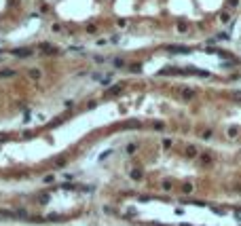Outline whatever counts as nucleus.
Masks as SVG:
<instances>
[{"mask_svg":"<svg viewBox=\"0 0 241 226\" xmlns=\"http://www.w3.org/2000/svg\"><path fill=\"white\" fill-rule=\"evenodd\" d=\"M165 51H169V53H180V55H188V53H191V47H184V45H167Z\"/></svg>","mask_w":241,"mask_h":226,"instance_id":"1","label":"nucleus"},{"mask_svg":"<svg viewBox=\"0 0 241 226\" xmlns=\"http://www.w3.org/2000/svg\"><path fill=\"white\" fill-rule=\"evenodd\" d=\"M40 51H45V53H47V55H57V53H59V49H55V47H51V45H49V42H42V45H40Z\"/></svg>","mask_w":241,"mask_h":226,"instance_id":"2","label":"nucleus"},{"mask_svg":"<svg viewBox=\"0 0 241 226\" xmlns=\"http://www.w3.org/2000/svg\"><path fill=\"white\" fill-rule=\"evenodd\" d=\"M13 55H15V57H30V55H32V49H28V47L15 49V51H13Z\"/></svg>","mask_w":241,"mask_h":226,"instance_id":"3","label":"nucleus"},{"mask_svg":"<svg viewBox=\"0 0 241 226\" xmlns=\"http://www.w3.org/2000/svg\"><path fill=\"white\" fill-rule=\"evenodd\" d=\"M195 190V186L193 184H191V182H186V184H182V192H184V194H191V192Z\"/></svg>","mask_w":241,"mask_h":226,"instance_id":"4","label":"nucleus"},{"mask_svg":"<svg viewBox=\"0 0 241 226\" xmlns=\"http://www.w3.org/2000/svg\"><path fill=\"white\" fill-rule=\"evenodd\" d=\"M182 97H184V99H193L195 91H193V89H182Z\"/></svg>","mask_w":241,"mask_h":226,"instance_id":"5","label":"nucleus"},{"mask_svg":"<svg viewBox=\"0 0 241 226\" xmlns=\"http://www.w3.org/2000/svg\"><path fill=\"white\" fill-rule=\"evenodd\" d=\"M28 76H30L32 80H38V78H40V70H36V68H32V70L28 72Z\"/></svg>","mask_w":241,"mask_h":226,"instance_id":"6","label":"nucleus"},{"mask_svg":"<svg viewBox=\"0 0 241 226\" xmlns=\"http://www.w3.org/2000/svg\"><path fill=\"white\" fill-rule=\"evenodd\" d=\"M201 165H212V154H201Z\"/></svg>","mask_w":241,"mask_h":226,"instance_id":"7","label":"nucleus"},{"mask_svg":"<svg viewBox=\"0 0 241 226\" xmlns=\"http://www.w3.org/2000/svg\"><path fill=\"white\" fill-rule=\"evenodd\" d=\"M120 89H123L120 85H114V87L110 89V91H108V93H106V95H116V93H120Z\"/></svg>","mask_w":241,"mask_h":226,"instance_id":"8","label":"nucleus"},{"mask_svg":"<svg viewBox=\"0 0 241 226\" xmlns=\"http://www.w3.org/2000/svg\"><path fill=\"white\" fill-rule=\"evenodd\" d=\"M197 154H199V152H197L195 146H188V148H186V156H197Z\"/></svg>","mask_w":241,"mask_h":226,"instance_id":"9","label":"nucleus"},{"mask_svg":"<svg viewBox=\"0 0 241 226\" xmlns=\"http://www.w3.org/2000/svg\"><path fill=\"white\" fill-rule=\"evenodd\" d=\"M4 76H15V70H4V72H0V78H4Z\"/></svg>","mask_w":241,"mask_h":226,"instance_id":"10","label":"nucleus"},{"mask_svg":"<svg viewBox=\"0 0 241 226\" xmlns=\"http://www.w3.org/2000/svg\"><path fill=\"white\" fill-rule=\"evenodd\" d=\"M220 21H222V24H229V21H230L229 13H222V15H220Z\"/></svg>","mask_w":241,"mask_h":226,"instance_id":"11","label":"nucleus"},{"mask_svg":"<svg viewBox=\"0 0 241 226\" xmlns=\"http://www.w3.org/2000/svg\"><path fill=\"white\" fill-rule=\"evenodd\" d=\"M131 178L133 180H142V173H140L138 169H133V171H131Z\"/></svg>","mask_w":241,"mask_h":226,"instance_id":"12","label":"nucleus"},{"mask_svg":"<svg viewBox=\"0 0 241 226\" xmlns=\"http://www.w3.org/2000/svg\"><path fill=\"white\" fill-rule=\"evenodd\" d=\"M229 7L230 9H237V7H239V0H229Z\"/></svg>","mask_w":241,"mask_h":226,"instance_id":"13","label":"nucleus"},{"mask_svg":"<svg viewBox=\"0 0 241 226\" xmlns=\"http://www.w3.org/2000/svg\"><path fill=\"white\" fill-rule=\"evenodd\" d=\"M237 133H239V129H229V137H235Z\"/></svg>","mask_w":241,"mask_h":226,"instance_id":"14","label":"nucleus"},{"mask_svg":"<svg viewBox=\"0 0 241 226\" xmlns=\"http://www.w3.org/2000/svg\"><path fill=\"white\" fill-rule=\"evenodd\" d=\"M135 148H138L135 144H129V146H127V152H135Z\"/></svg>","mask_w":241,"mask_h":226,"instance_id":"15","label":"nucleus"},{"mask_svg":"<svg viewBox=\"0 0 241 226\" xmlns=\"http://www.w3.org/2000/svg\"><path fill=\"white\" fill-rule=\"evenodd\" d=\"M163 188H165V190H171V182H169V180L167 182H163Z\"/></svg>","mask_w":241,"mask_h":226,"instance_id":"16","label":"nucleus"},{"mask_svg":"<svg viewBox=\"0 0 241 226\" xmlns=\"http://www.w3.org/2000/svg\"><path fill=\"white\" fill-rule=\"evenodd\" d=\"M233 97H235V99H239V102H241V91H233Z\"/></svg>","mask_w":241,"mask_h":226,"instance_id":"17","label":"nucleus"}]
</instances>
